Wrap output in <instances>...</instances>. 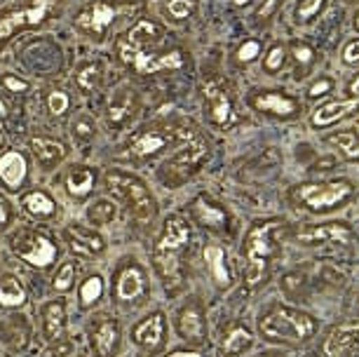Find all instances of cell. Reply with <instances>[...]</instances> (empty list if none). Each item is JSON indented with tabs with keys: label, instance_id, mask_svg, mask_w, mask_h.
Here are the masks:
<instances>
[{
	"label": "cell",
	"instance_id": "cell-1",
	"mask_svg": "<svg viewBox=\"0 0 359 357\" xmlns=\"http://www.w3.org/2000/svg\"><path fill=\"white\" fill-rule=\"evenodd\" d=\"M280 228V221H266L261 226H254L247 235L245 242V254H247V287H259L261 282L268 278V266L270 261L277 257L280 247H277L275 231Z\"/></svg>",
	"mask_w": 359,
	"mask_h": 357
},
{
	"label": "cell",
	"instance_id": "cell-2",
	"mask_svg": "<svg viewBox=\"0 0 359 357\" xmlns=\"http://www.w3.org/2000/svg\"><path fill=\"white\" fill-rule=\"evenodd\" d=\"M188 224L181 217H169L165 221V233L155 247V264L165 280L167 289H174L181 282V252L188 242Z\"/></svg>",
	"mask_w": 359,
	"mask_h": 357
},
{
	"label": "cell",
	"instance_id": "cell-3",
	"mask_svg": "<svg viewBox=\"0 0 359 357\" xmlns=\"http://www.w3.org/2000/svg\"><path fill=\"white\" fill-rule=\"evenodd\" d=\"M261 334L273 343H306L317 332V322L310 315L291 308H275L266 318H261Z\"/></svg>",
	"mask_w": 359,
	"mask_h": 357
},
{
	"label": "cell",
	"instance_id": "cell-4",
	"mask_svg": "<svg viewBox=\"0 0 359 357\" xmlns=\"http://www.w3.org/2000/svg\"><path fill=\"white\" fill-rule=\"evenodd\" d=\"M352 195V184L345 179L334 181H315V184H303L294 191V200L310 212H327L343 205Z\"/></svg>",
	"mask_w": 359,
	"mask_h": 357
},
{
	"label": "cell",
	"instance_id": "cell-5",
	"mask_svg": "<svg viewBox=\"0 0 359 357\" xmlns=\"http://www.w3.org/2000/svg\"><path fill=\"white\" fill-rule=\"evenodd\" d=\"M108 188L113 193L123 195L125 202L130 205V210L134 212L137 219H144V221H151L155 217V200L151 191L146 188V184H141L139 179L130 177V174H118V172H111L106 179Z\"/></svg>",
	"mask_w": 359,
	"mask_h": 357
},
{
	"label": "cell",
	"instance_id": "cell-6",
	"mask_svg": "<svg viewBox=\"0 0 359 357\" xmlns=\"http://www.w3.org/2000/svg\"><path fill=\"white\" fill-rule=\"evenodd\" d=\"M184 137H186V148L181 153H176L165 167L169 184H184V181L191 177V172L198 167L200 160L207 156V146H205V141H202V137H198V134H193V132H186Z\"/></svg>",
	"mask_w": 359,
	"mask_h": 357
},
{
	"label": "cell",
	"instance_id": "cell-7",
	"mask_svg": "<svg viewBox=\"0 0 359 357\" xmlns=\"http://www.w3.org/2000/svg\"><path fill=\"white\" fill-rule=\"evenodd\" d=\"M120 55H123L127 64H132L141 73H155L162 69H179L181 66L179 52H169L165 57H148L141 52V47H134L130 43H120Z\"/></svg>",
	"mask_w": 359,
	"mask_h": 357
},
{
	"label": "cell",
	"instance_id": "cell-8",
	"mask_svg": "<svg viewBox=\"0 0 359 357\" xmlns=\"http://www.w3.org/2000/svg\"><path fill=\"white\" fill-rule=\"evenodd\" d=\"M298 240L306 242V245H322V242H331V245H350L352 231L345 224L331 221V224L301 228V231H298Z\"/></svg>",
	"mask_w": 359,
	"mask_h": 357
},
{
	"label": "cell",
	"instance_id": "cell-9",
	"mask_svg": "<svg viewBox=\"0 0 359 357\" xmlns=\"http://www.w3.org/2000/svg\"><path fill=\"white\" fill-rule=\"evenodd\" d=\"M324 355L327 357H348L359 350V325L336 327L324 341Z\"/></svg>",
	"mask_w": 359,
	"mask_h": 357
},
{
	"label": "cell",
	"instance_id": "cell-10",
	"mask_svg": "<svg viewBox=\"0 0 359 357\" xmlns=\"http://www.w3.org/2000/svg\"><path fill=\"white\" fill-rule=\"evenodd\" d=\"M50 5H52V0H36L31 8L17 10V12H12L10 17H5L3 22H0V40L8 38L12 31H17L19 26H24V24H40L43 17L47 15V10H50Z\"/></svg>",
	"mask_w": 359,
	"mask_h": 357
},
{
	"label": "cell",
	"instance_id": "cell-11",
	"mask_svg": "<svg viewBox=\"0 0 359 357\" xmlns=\"http://www.w3.org/2000/svg\"><path fill=\"white\" fill-rule=\"evenodd\" d=\"M19 254H22V259L29 261V264L38 268H47L57 259V247H54V242L43 238V235H31V238L26 240V245L19 247Z\"/></svg>",
	"mask_w": 359,
	"mask_h": 357
},
{
	"label": "cell",
	"instance_id": "cell-12",
	"mask_svg": "<svg viewBox=\"0 0 359 357\" xmlns=\"http://www.w3.org/2000/svg\"><path fill=\"white\" fill-rule=\"evenodd\" d=\"M69 247L73 254H80V257H94L104 249V238L97 231H90V228L83 226H71L69 228Z\"/></svg>",
	"mask_w": 359,
	"mask_h": 357
},
{
	"label": "cell",
	"instance_id": "cell-13",
	"mask_svg": "<svg viewBox=\"0 0 359 357\" xmlns=\"http://www.w3.org/2000/svg\"><path fill=\"white\" fill-rule=\"evenodd\" d=\"M176 327H179V334L188 341H205V315H202L198 306H186L181 311L179 320H176Z\"/></svg>",
	"mask_w": 359,
	"mask_h": 357
},
{
	"label": "cell",
	"instance_id": "cell-14",
	"mask_svg": "<svg viewBox=\"0 0 359 357\" xmlns=\"http://www.w3.org/2000/svg\"><path fill=\"white\" fill-rule=\"evenodd\" d=\"M359 109L357 99H348V101H329V104H322L320 109L313 113V125L315 127H327L334 125L338 120H343L348 113Z\"/></svg>",
	"mask_w": 359,
	"mask_h": 357
},
{
	"label": "cell",
	"instance_id": "cell-15",
	"mask_svg": "<svg viewBox=\"0 0 359 357\" xmlns=\"http://www.w3.org/2000/svg\"><path fill=\"white\" fill-rule=\"evenodd\" d=\"M205 94H207L209 104H212V116L216 125L228 127L230 123H235V111H233V106H230L228 94L223 92L221 87H216L214 83H207Z\"/></svg>",
	"mask_w": 359,
	"mask_h": 357
},
{
	"label": "cell",
	"instance_id": "cell-16",
	"mask_svg": "<svg viewBox=\"0 0 359 357\" xmlns=\"http://www.w3.org/2000/svg\"><path fill=\"white\" fill-rule=\"evenodd\" d=\"M162 339H165V315L162 313H153L134 329V341L146 348H158Z\"/></svg>",
	"mask_w": 359,
	"mask_h": 357
},
{
	"label": "cell",
	"instance_id": "cell-17",
	"mask_svg": "<svg viewBox=\"0 0 359 357\" xmlns=\"http://www.w3.org/2000/svg\"><path fill=\"white\" fill-rule=\"evenodd\" d=\"M134 106H137V94L127 87H120V90L113 92L111 101H108V120L111 123H123L132 116Z\"/></svg>",
	"mask_w": 359,
	"mask_h": 357
},
{
	"label": "cell",
	"instance_id": "cell-18",
	"mask_svg": "<svg viewBox=\"0 0 359 357\" xmlns=\"http://www.w3.org/2000/svg\"><path fill=\"white\" fill-rule=\"evenodd\" d=\"M26 177V160L19 153L10 151L0 158V179L5 181L10 188H17Z\"/></svg>",
	"mask_w": 359,
	"mask_h": 357
},
{
	"label": "cell",
	"instance_id": "cell-19",
	"mask_svg": "<svg viewBox=\"0 0 359 357\" xmlns=\"http://www.w3.org/2000/svg\"><path fill=\"white\" fill-rule=\"evenodd\" d=\"M120 341L118 325L113 320H104L101 325L94 329V348H97L99 357H108L115 350Z\"/></svg>",
	"mask_w": 359,
	"mask_h": 357
},
{
	"label": "cell",
	"instance_id": "cell-20",
	"mask_svg": "<svg viewBox=\"0 0 359 357\" xmlns=\"http://www.w3.org/2000/svg\"><path fill=\"white\" fill-rule=\"evenodd\" d=\"M43 318H45V339L47 341H57L59 336L64 334V327H66V308H64V303H59V301L47 303Z\"/></svg>",
	"mask_w": 359,
	"mask_h": 357
},
{
	"label": "cell",
	"instance_id": "cell-21",
	"mask_svg": "<svg viewBox=\"0 0 359 357\" xmlns=\"http://www.w3.org/2000/svg\"><path fill=\"white\" fill-rule=\"evenodd\" d=\"M144 287H146L144 273H141L139 268H127L118 280V299L120 301L137 299L139 294H144Z\"/></svg>",
	"mask_w": 359,
	"mask_h": 357
},
{
	"label": "cell",
	"instance_id": "cell-22",
	"mask_svg": "<svg viewBox=\"0 0 359 357\" xmlns=\"http://www.w3.org/2000/svg\"><path fill=\"white\" fill-rule=\"evenodd\" d=\"M169 141V134L167 132H146L141 134V137H137L132 141V153L137 158H146V156H153V153L162 151V148L167 146Z\"/></svg>",
	"mask_w": 359,
	"mask_h": 357
},
{
	"label": "cell",
	"instance_id": "cell-23",
	"mask_svg": "<svg viewBox=\"0 0 359 357\" xmlns=\"http://www.w3.org/2000/svg\"><path fill=\"white\" fill-rule=\"evenodd\" d=\"M205 261H207L209 271H212V278H214L216 285H219V287H228L233 278H230V273H228V268H226V254H223V249L216 247V245H209L205 249Z\"/></svg>",
	"mask_w": 359,
	"mask_h": 357
},
{
	"label": "cell",
	"instance_id": "cell-24",
	"mask_svg": "<svg viewBox=\"0 0 359 357\" xmlns=\"http://www.w3.org/2000/svg\"><path fill=\"white\" fill-rule=\"evenodd\" d=\"M256 109L275 113V116H291L296 113V101L289 97H282V94H259L254 99Z\"/></svg>",
	"mask_w": 359,
	"mask_h": 357
},
{
	"label": "cell",
	"instance_id": "cell-25",
	"mask_svg": "<svg viewBox=\"0 0 359 357\" xmlns=\"http://www.w3.org/2000/svg\"><path fill=\"white\" fill-rule=\"evenodd\" d=\"M254 343V334L247 327L237 325L233 329H228V334L223 336V353L228 355H240Z\"/></svg>",
	"mask_w": 359,
	"mask_h": 357
},
{
	"label": "cell",
	"instance_id": "cell-26",
	"mask_svg": "<svg viewBox=\"0 0 359 357\" xmlns=\"http://www.w3.org/2000/svg\"><path fill=\"white\" fill-rule=\"evenodd\" d=\"M31 148H33V156H36L43 165H57L66 153L64 146L52 139H33Z\"/></svg>",
	"mask_w": 359,
	"mask_h": 357
},
{
	"label": "cell",
	"instance_id": "cell-27",
	"mask_svg": "<svg viewBox=\"0 0 359 357\" xmlns=\"http://www.w3.org/2000/svg\"><path fill=\"white\" fill-rule=\"evenodd\" d=\"M24 301H26V292L19 285L17 278H12V275L0 278V303L3 306H22Z\"/></svg>",
	"mask_w": 359,
	"mask_h": 357
},
{
	"label": "cell",
	"instance_id": "cell-28",
	"mask_svg": "<svg viewBox=\"0 0 359 357\" xmlns=\"http://www.w3.org/2000/svg\"><path fill=\"white\" fill-rule=\"evenodd\" d=\"M113 15H115V12H113L111 8H108V5H104V3H97V5H92L90 12H87V15L80 17L78 22L83 24L85 29L101 31L106 24H111V22H113Z\"/></svg>",
	"mask_w": 359,
	"mask_h": 357
},
{
	"label": "cell",
	"instance_id": "cell-29",
	"mask_svg": "<svg viewBox=\"0 0 359 357\" xmlns=\"http://www.w3.org/2000/svg\"><path fill=\"white\" fill-rule=\"evenodd\" d=\"M160 38V31L158 26L151 24V22H139L134 29L130 31V38L125 43H130L134 47H141V45H148V43H155Z\"/></svg>",
	"mask_w": 359,
	"mask_h": 357
},
{
	"label": "cell",
	"instance_id": "cell-30",
	"mask_svg": "<svg viewBox=\"0 0 359 357\" xmlns=\"http://www.w3.org/2000/svg\"><path fill=\"white\" fill-rule=\"evenodd\" d=\"M329 141L343 153L345 158L352 160V163H357V160H359V141L355 137V132H338Z\"/></svg>",
	"mask_w": 359,
	"mask_h": 357
},
{
	"label": "cell",
	"instance_id": "cell-31",
	"mask_svg": "<svg viewBox=\"0 0 359 357\" xmlns=\"http://www.w3.org/2000/svg\"><path fill=\"white\" fill-rule=\"evenodd\" d=\"M24 207H26V212L33 214V217H50L54 212V202L43 193H29L24 198Z\"/></svg>",
	"mask_w": 359,
	"mask_h": 357
},
{
	"label": "cell",
	"instance_id": "cell-32",
	"mask_svg": "<svg viewBox=\"0 0 359 357\" xmlns=\"http://www.w3.org/2000/svg\"><path fill=\"white\" fill-rule=\"evenodd\" d=\"M87 217H90L94 224H111V221L118 217V207H115V202L111 200H99L90 207Z\"/></svg>",
	"mask_w": 359,
	"mask_h": 357
},
{
	"label": "cell",
	"instance_id": "cell-33",
	"mask_svg": "<svg viewBox=\"0 0 359 357\" xmlns=\"http://www.w3.org/2000/svg\"><path fill=\"white\" fill-rule=\"evenodd\" d=\"M195 214H198V219L202 221V224H207V226H212V228L221 226L223 221H226V217H223V212H221V210H216L212 202L205 200V198H202V200L198 202V207H195Z\"/></svg>",
	"mask_w": 359,
	"mask_h": 357
},
{
	"label": "cell",
	"instance_id": "cell-34",
	"mask_svg": "<svg viewBox=\"0 0 359 357\" xmlns=\"http://www.w3.org/2000/svg\"><path fill=\"white\" fill-rule=\"evenodd\" d=\"M92 184H94L92 172H85V170L73 172L71 177L66 179V188H69L71 195H85V193H90Z\"/></svg>",
	"mask_w": 359,
	"mask_h": 357
},
{
	"label": "cell",
	"instance_id": "cell-35",
	"mask_svg": "<svg viewBox=\"0 0 359 357\" xmlns=\"http://www.w3.org/2000/svg\"><path fill=\"white\" fill-rule=\"evenodd\" d=\"M101 292H104V280H101L99 275H92V278H87L83 282V287H80V303H83V306H92L101 296Z\"/></svg>",
	"mask_w": 359,
	"mask_h": 357
},
{
	"label": "cell",
	"instance_id": "cell-36",
	"mask_svg": "<svg viewBox=\"0 0 359 357\" xmlns=\"http://www.w3.org/2000/svg\"><path fill=\"white\" fill-rule=\"evenodd\" d=\"M73 278H76V266L64 264L59 268V273L54 275V289H57V292H69L73 285Z\"/></svg>",
	"mask_w": 359,
	"mask_h": 357
},
{
	"label": "cell",
	"instance_id": "cell-37",
	"mask_svg": "<svg viewBox=\"0 0 359 357\" xmlns=\"http://www.w3.org/2000/svg\"><path fill=\"white\" fill-rule=\"evenodd\" d=\"M99 80H101V69L97 64L85 66V69L80 71V76H78V83H80L83 90H94V87L99 85Z\"/></svg>",
	"mask_w": 359,
	"mask_h": 357
},
{
	"label": "cell",
	"instance_id": "cell-38",
	"mask_svg": "<svg viewBox=\"0 0 359 357\" xmlns=\"http://www.w3.org/2000/svg\"><path fill=\"white\" fill-rule=\"evenodd\" d=\"M193 10H195L193 0H172V3H169V12H172L174 17H179V19H186Z\"/></svg>",
	"mask_w": 359,
	"mask_h": 357
},
{
	"label": "cell",
	"instance_id": "cell-39",
	"mask_svg": "<svg viewBox=\"0 0 359 357\" xmlns=\"http://www.w3.org/2000/svg\"><path fill=\"white\" fill-rule=\"evenodd\" d=\"M322 3H324V0H303V3L298 5V17H301V19H313L317 12L322 10Z\"/></svg>",
	"mask_w": 359,
	"mask_h": 357
},
{
	"label": "cell",
	"instance_id": "cell-40",
	"mask_svg": "<svg viewBox=\"0 0 359 357\" xmlns=\"http://www.w3.org/2000/svg\"><path fill=\"white\" fill-rule=\"evenodd\" d=\"M259 52H261V45L256 43V40H249V43H245L240 47V52H237V59L240 62H252V59L259 57Z\"/></svg>",
	"mask_w": 359,
	"mask_h": 357
},
{
	"label": "cell",
	"instance_id": "cell-41",
	"mask_svg": "<svg viewBox=\"0 0 359 357\" xmlns=\"http://www.w3.org/2000/svg\"><path fill=\"white\" fill-rule=\"evenodd\" d=\"M47 104H50V111L59 116V113H64L66 106H69V97H66L64 92H52L50 99H47Z\"/></svg>",
	"mask_w": 359,
	"mask_h": 357
},
{
	"label": "cell",
	"instance_id": "cell-42",
	"mask_svg": "<svg viewBox=\"0 0 359 357\" xmlns=\"http://www.w3.org/2000/svg\"><path fill=\"white\" fill-rule=\"evenodd\" d=\"M282 62H284V50H282V47H273L268 59H266V69L268 71H277L282 66Z\"/></svg>",
	"mask_w": 359,
	"mask_h": 357
},
{
	"label": "cell",
	"instance_id": "cell-43",
	"mask_svg": "<svg viewBox=\"0 0 359 357\" xmlns=\"http://www.w3.org/2000/svg\"><path fill=\"white\" fill-rule=\"evenodd\" d=\"M294 57L298 59V62L301 64H310L313 62V50H310V47H306V45H296L294 47Z\"/></svg>",
	"mask_w": 359,
	"mask_h": 357
},
{
	"label": "cell",
	"instance_id": "cell-44",
	"mask_svg": "<svg viewBox=\"0 0 359 357\" xmlns=\"http://www.w3.org/2000/svg\"><path fill=\"white\" fill-rule=\"evenodd\" d=\"M343 59L348 64H355L359 62V40H352V43L345 47V52H343Z\"/></svg>",
	"mask_w": 359,
	"mask_h": 357
},
{
	"label": "cell",
	"instance_id": "cell-45",
	"mask_svg": "<svg viewBox=\"0 0 359 357\" xmlns=\"http://www.w3.org/2000/svg\"><path fill=\"white\" fill-rule=\"evenodd\" d=\"M331 90V80H317V83L308 90V97H320V94Z\"/></svg>",
	"mask_w": 359,
	"mask_h": 357
},
{
	"label": "cell",
	"instance_id": "cell-46",
	"mask_svg": "<svg viewBox=\"0 0 359 357\" xmlns=\"http://www.w3.org/2000/svg\"><path fill=\"white\" fill-rule=\"evenodd\" d=\"M5 85H8L10 90H15V92H22L26 87L24 80H19V78H5Z\"/></svg>",
	"mask_w": 359,
	"mask_h": 357
},
{
	"label": "cell",
	"instance_id": "cell-47",
	"mask_svg": "<svg viewBox=\"0 0 359 357\" xmlns=\"http://www.w3.org/2000/svg\"><path fill=\"white\" fill-rule=\"evenodd\" d=\"M78 134L80 137H92V125L87 120H80L78 123Z\"/></svg>",
	"mask_w": 359,
	"mask_h": 357
},
{
	"label": "cell",
	"instance_id": "cell-48",
	"mask_svg": "<svg viewBox=\"0 0 359 357\" xmlns=\"http://www.w3.org/2000/svg\"><path fill=\"white\" fill-rule=\"evenodd\" d=\"M275 5H277V0H268V3L263 5V8H261V12H259V19H266V17L270 15V12L275 10Z\"/></svg>",
	"mask_w": 359,
	"mask_h": 357
},
{
	"label": "cell",
	"instance_id": "cell-49",
	"mask_svg": "<svg viewBox=\"0 0 359 357\" xmlns=\"http://www.w3.org/2000/svg\"><path fill=\"white\" fill-rule=\"evenodd\" d=\"M169 357H200V355L193 353V350H181V353H172Z\"/></svg>",
	"mask_w": 359,
	"mask_h": 357
},
{
	"label": "cell",
	"instance_id": "cell-50",
	"mask_svg": "<svg viewBox=\"0 0 359 357\" xmlns=\"http://www.w3.org/2000/svg\"><path fill=\"white\" fill-rule=\"evenodd\" d=\"M5 219H8V207H5L3 200H0V224H5Z\"/></svg>",
	"mask_w": 359,
	"mask_h": 357
},
{
	"label": "cell",
	"instance_id": "cell-51",
	"mask_svg": "<svg viewBox=\"0 0 359 357\" xmlns=\"http://www.w3.org/2000/svg\"><path fill=\"white\" fill-rule=\"evenodd\" d=\"M350 92L355 94V97H359V76L352 80V85H350Z\"/></svg>",
	"mask_w": 359,
	"mask_h": 357
},
{
	"label": "cell",
	"instance_id": "cell-52",
	"mask_svg": "<svg viewBox=\"0 0 359 357\" xmlns=\"http://www.w3.org/2000/svg\"><path fill=\"white\" fill-rule=\"evenodd\" d=\"M235 3H237V5H245V3H247V0H235Z\"/></svg>",
	"mask_w": 359,
	"mask_h": 357
},
{
	"label": "cell",
	"instance_id": "cell-53",
	"mask_svg": "<svg viewBox=\"0 0 359 357\" xmlns=\"http://www.w3.org/2000/svg\"><path fill=\"white\" fill-rule=\"evenodd\" d=\"M355 26H357V31H359V15H357V19H355Z\"/></svg>",
	"mask_w": 359,
	"mask_h": 357
},
{
	"label": "cell",
	"instance_id": "cell-54",
	"mask_svg": "<svg viewBox=\"0 0 359 357\" xmlns=\"http://www.w3.org/2000/svg\"><path fill=\"white\" fill-rule=\"evenodd\" d=\"M3 113H5V106H3V104H0V116H3Z\"/></svg>",
	"mask_w": 359,
	"mask_h": 357
},
{
	"label": "cell",
	"instance_id": "cell-55",
	"mask_svg": "<svg viewBox=\"0 0 359 357\" xmlns=\"http://www.w3.org/2000/svg\"><path fill=\"white\" fill-rule=\"evenodd\" d=\"M348 3H359V0H348Z\"/></svg>",
	"mask_w": 359,
	"mask_h": 357
},
{
	"label": "cell",
	"instance_id": "cell-56",
	"mask_svg": "<svg viewBox=\"0 0 359 357\" xmlns=\"http://www.w3.org/2000/svg\"><path fill=\"white\" fill-rule=\"evenodd\" d=\"M0 144H3V134H0Z\"/></svg>",
	"mask_w": 359,
	"mask_h": 357
},
{
	"label": "cell",
	"instance_id": "cell-57",
	"mask_svg": "<svg viewBox=\"0 0 359 357\" xmlns=\"http://www.w3.org/2000/svg\"><path fill=\"white\" fill-rule=\"evenodd\" d=\"M263 357H273V355H263ZM275 357H277V355H275Z\"/></svg>",
	"mask_w": 359,
	"mask_h": 357
}]
</instances>
